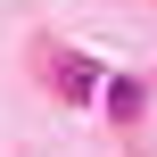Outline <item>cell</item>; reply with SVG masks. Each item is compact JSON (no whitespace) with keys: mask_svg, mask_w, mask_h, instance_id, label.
Segmentation results:
<instances>
[{"mask_svg":"<svg viewBox=\"0 0 157 157\" xmlns=\"http://www.w3.org/2000/svg\"><path fill=\"white\" fill-rule=\"evenodd\" d=\"M108 116H141V83H108Z\"/></svg>","mask_w":157,"mask_h":157,"instance_id":"1","label":"cell"}]
</instances>
